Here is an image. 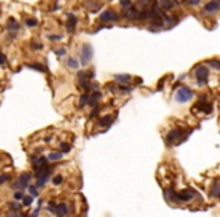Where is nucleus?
Here are the masks:
<instances>
[{
    "label": "nucleus",
    "instance_id": "1",
    "mask_svg": "<svg viewBox=\"0 0 220 217\" xmlns=\"http://www.w3.org/2000/svg\"><path fill=\"white\" fill-rule=\"evenodd\" d=\"M208 75H210V69L206 68V65H199L195 68V77L199 83V86H204L208 80Z\"/></svg>",
    "mask_w": 220,
    "mask_h": 217
},
{
    "label": "nucleus",
    "instance_id": "2",
    "mask_svg": "<svg viewBox=\"0 0 220 217\" xmlns=\"http://www.w3.org/2000/svg\"><path fill=\"white\" fill-rule=\"evenodd\" d=\"M191 97H193V91L187 86H183V87L178 89V92L175 95V100L178 101V103H187V101L191 100Z\"/></svg>",
    "mask_w": 220,
    "mask_h": 217
},
{
    "label": "nucleus",
    "instance_id": "3",
    "mask_svg": "<svg viewBox=\"0 0 220 217\" xmlns=\"http://www.w3.org/2000/svg\"><path fill=\"white\" fill-rule=\"evenodd\" d=\"M92 56H94V50H92V45L90 44H85L83 48H82V53H80V63L82 65H86L92 60Z\"/></svg>",
    "mask_w": 220,
    "mask_h": 217
},
{
    "label": "nucleus",
    "instance_id": "4",
    "mask_svg": "<svg viewBox=\"0 0 220 217\" xmlns=\"http://www.w3.org/2000/svg\"><path fill=\"white\" fill-rule=\"evenodd\" d=\"M183 130L181 128H175V130H172V131H169V134L166 136V142L167 143H179L181 140H183Z\"/></svg>",
    "mask_w": 220,
    "mask_h": 217
},
{
    "label": "nucleus",
    "instance_id": "5",
    "mask_svg": "<svg viewBox=\"0 0 220 217\" xmlns=\"http://www.w3.org/2000/svg\"><path fill=\"white\" fill-rule=\"evenodd\" d=\"M193 109H198V110H201V112H204V113H211L213 106H211L210 103H206V95H201V97H199V101L195 104V107H193Z\"/></svg>",
    "mask_w": 220,
    "mask_h": 217
},
{
    "label": "nucleus",
    "instance_id": "6",
    "mask_svg": "<svg viewBox=\"0 0 220 217\" xmlns=\"http://www.w3.org/2000/svg\"><path fill=\"white\" fill-rule=\"evenodd\" d=\"M30 173H21L18 176V181L12 185V188H26L29 187V181H30Z\"/></svg>",
    "mask_w": 220,
    "mask_h": 217
},
{
    "label": "nucleus",
    "instance_id": "7",
    "mask_svg": "<svg viewBox=\"0 0 220 217\" xmlns=\"http://www.w3.org/2000/svg\"><path fill=\"white\" fill-rule=\"evenodd\" d=\"M122 15L125 18H128V20H140V11L136 6H130V8H127L124 11Z\"/></svg>",
    "mask_w": 220,
    "mask_h": 217
},
{
    "label": "nucleus",
    "instance_id": "8",
    "mask_svg": "<svg viewBox=\"0 0 220 217\" xmlns=\"http://www.w3.org/2000/svg\"><path fill=\"white\" fill-rule=\"evenodd\" d=\"M172 198L175 201H181V202H187L193 198V191L191 190H184V191H179V193H173L172 191Z\"/></svg>",
    "mask_w": 220,
    "mask_h": 217
},
{
    "label": "nucleus",
    "instance_id": "9",
    "mask_svg": "<svg viewBox=\"0 0 220 217\" xmlns=\"http://www.w3.org/2000/svg\"><path fill=\"white\" fill-rule=\"evenodd\" d=\"M220 9V2L219 0H211L204 6V12L205 14H213V12H217Z\"/></svg>",
    "mask_w": 220,
    "mask_h": 217
},
{
    "label": "nucleus",
    "instance_id": "10",
    "mask_svg": "<svg viewBox=\"0 0 220 217\" xmlns=\"http://www.w3.org/2000/svg\"><path fill=\"white\" fill-rule=\"evenodd\" d=\"M178 5L179 3L176 2V0H158V6H160L161 11H171Z\"/></svg>",
    "mask_w": 220,
    "mask_h": 217
},
{
    "label": "nucleus",
    "instance_id": "11",
    "mask_svg": "<svg viewBox=\"0 0 220 217\" xmlns=\"http://www.w3.org/2000/svg\"><path fill=\"white\" fill-rule=\"evenodd\" d=\"M118 14H115V11H104L102 14L100 15V20L102 23H106V21H118Z\"/></svg>",
    "mask_w": 220,
    "mask_h": 217
},
{
    "label": "nucleus",
    "instance_id": "12",
    "mask_svg": "<svg viewBox=\"0 0 220 217\" xmlns=\"http://www.w3.org/2000/svg\"><path fill=\"white\" fill-rule=\"evenodd\" d=\"M67 17H68V21H67V30L68 32H74L75 30V26H77V18L71 14H67Z\"/></svg>",
    "mask_w": 220,
    "mask_h": 217
},
{
    "label": "nucleus",
    "instance_id": "13",
    "mask_svg": "<svg viewBox=\"0 0 220 217\" xmlns=\"http://www.w3.org/2000/svg\"><path fill=\"white\" fill-rule=\"evenodd\" d=\"M68 213H70V210H68L67 203H57V213H56L57 217H67Z\"/></svg>",
    "mask_w": 220,
    "mask_h": 217
},
{
    "label": "nucleus",
    "instance_id": "14",
    "mask_svg": "<svg viewBox=\"0 0 220 217\" xmlns=\"http://www.w3.org/2000/svg\"><path fill=\"white\" fill-rule=\"evenodd\" d=\"M101 97V92L100 91H94L92 94L89 95V106H92V107H97V103H98V100Z\"/></svg>",
    "mask_w": 220,
    "mask_h": 217
},
{
    "label": "nucleus",
    "instance_id": "15",
    "mask_svg": "<svg viewBox=\"0 0 220 217\" xmlns=\"http://www.w3.org/2000/svg\"><path fill=\"white\" fill-rule=\"evenodd\" d=\"M6 29L8 30H14V32H17L18 29H20V24H18V21L15 20V18H9L8 20V23H6Z\"/></svg>",
    "mask_w": 220,
    "mask_h": 217
},
{
    "label": "nucleus",
    "instance_id": "16",
    "mask_svg": "<svg viewBox=\"0 0 220 217\" xmlns=\"http://www.w3.org/2000/svg\"><path fill=\"white\" fill-rule=\"evenodd\" d=\"M115 80H118L119 85H125L131 80V75L128 74H115Z\"/></svg>",
    "mask_w": 220,
    "mask_h": 217
},
{
    "label": "nucleus",
    "instance_id": "17",
    "mask_svg": "<svg viewBox=\"0 0 220 217\" xmlns=\"http://www.w3.org/2000/svg\"><path fill=\"white\" fill-rule=\"evenodd\" d=\"M113 124V116H104V118H101V119H98V125L100 127H110Z\"/></svg>",
    "mask_w": 220,
    "mask_h": 217
},
{
    "label": "nucleus",
    "instance_id": "18",
    "mask_svg": "<svg viewBox=\"0 0 220 217\" xmlns=\"http://www.w3.org/2000/svg\"><path fill=\"white\" fill-rule=\"evenodd\" d=\"M62 157H63L62 152H50L48 157H47V160H50V161H57V160H60Z\"/></svg>",
    "mask_w": 220,
    "mask_h": 217
},
{
    "label": "nucleus",
    "instance_id": "19",
    "mask_svg": "<svg viewBox=\"0 0 220 217\" xmlns=\"http://www.w3.org/2000/svg\"><path fill=\"white\" fill-rule=\"evenodd\" d=\"M211 196H214V198H220V185H219V183H217V181L213 184V188H211Z\"/></svg>",
    "mask_w": 220,
    "mask_h": 217
},
{
    "label": "nucleus",
    "instance_id": "20",
    "mask_svg": "<svg viewBox=\"0 0 220 217\" xmlns=\"http://www.w3.org/2000/svg\"><path fill=\"white\" fill-rule=\"evenodd\" d=\"M87 103H89V92H86V94H83V95L80 97L79 106H80V107H83V106H86Z\"/></svg>",
    "mask_w": 220,
    "mask_h": 217
},
{
    "label": "nucleus",
    "instance_id": "21",
    "mask_svg": "<svg viewBox=\"0 0 220 217\" xmlns=\"http://www.w3.org/2000/svg\"><path fill=\"white\" fill-rule=\"evenodd\" d=\"M206 63H208L210 67H213V68L220 71V60L219 59H210V60H206Z\"/></svg>",
    "mask_w": 220,
    "mask_h": 217
},
{
    "label": "nucleus",
    "instance_id": "22",
    "mask_svg": "<svg viewBox=\"0 0 220 217\" xmlns=\"http://www.w3.org/2000/svg\"><path fill=\"white\" fill-rule=\"evenodd\" d=\"M32 202H33V198H32L30 195H29V196L24 195V198H23V207H30Z\"/></svg>",
    "mask_w": 220,
    "mask_h": 217
},
{
    "label": "nucleus",
    "instance_id": "23",
    "mask_svg": "<svg viewBox=\"0 0 220 217\" xmlns=\"http://www.w3.org/2000/svg\"><path fill=\"white\" fill-rule=\"evenodd\" d=\"M68 67L72 68V69H77V68H79V62H77V59L70 57V59H68Z\"/></svg>",
    "mask_w": 220,
    "mask_h": 217
},
{
    "label": "nucleus",
    "instance_id": "24",
    "mask_svg": "<svg viewBox=\"0 0 220 217\" xmlns=\"http://www.w3.org/2000/svg\"><path fill=\"white\" fill-rule=\"evenodd\" d=\"M29 193L32 198H38L39 196V193H38V187L36 185H29Z\"/></svg>",
    "mask_w": 220,
    "mask_h": 217
},
{
    "label": "nucleus",
    "instance_id": "25",
    "mask_svg": "<svg viewBox=\"0 0 220 217\" xmlns=\"http://www.w3.org/2000/svg\"><path fill=\"white\" fill-rule=\"evenodd\" d=\"M27 67H29V68H32V69H38V71H41V72H44V71H45V67L39 65V63H29Z\"/></svg>",
    "mask_w": 220,
    "mask_h": 217
},
{
    "label": "nucleus",
    "instance_id": "26",
    "mask_svg": "<svg viewBox=\"0 0 220 217\" xmlns=\"http://www.w3.org/2000/svg\"><path fill=\"white\" fill-rule=\"evenodd\" d=\"M26 26H27V27H35V26H38V20H36V18H27V20H26Z\"/></svg>",
    "mask_w": 220,
    "mask_h": 217
},
{
    "label": "nucleus",
    "instance_id": "27",
    "mask_svg": "<svg viewBox=\"0 0 220 217\" xmlns=\"http://www.w3.org/2000/svg\"><path fill=\"white\" fill-rule=\"evenodd\" d=\"M71 151V145L70 143H62L60 145V152L62 154H67V152H70Z\"/></svg>",
    "mask_w": 220,
    "mask_h": 217
},
{
    "label": "nucleus",
    "instance_id": "28",
    "mask_svg": "<svg viewBox=\"0 0 220 217\" xmlns=\"http://www.w3.org/2000/svg\"><path fill=\"white\" fill-rule=\"evenodd\" d=\"M21 207H23V205H20L18 202H11V203H9V210H11V211H18Z\"/></svg>",
    "mask_w": 220,
    "mask_h": 217
},
{
    "label": "nucleus",
    "instance_id": "29",
    "mask_svg": "<svg viewBox=\"0 0 220 217\" xmlns=\"http://www.w3.org/2000/svg\"><path fill=\"white\" fill-rule=\"evenodd\" d=\"M47 210L50 211V213H57V203H54V202H50L48 203V207H47Z\"/></svg>",
    "mask_w": 220,
    "mask_h": 217
},
{
    "label": "nucleus",
    "instance_id": "30",
    "mask_svg": "<svg viewBox=\"0 0 220 217\" xmlns=\"http://www.w3.org/2000/svg\"><path fill=\"white\" fill-rule=\"evenodd\" d=\"M30 45H32V48H33V50H42V44H41V42H38L36 39H33V41L30 42Z\"/></svg>",
    "mask_w": 220,
    "mask_h": 217
},
{
    "label": "nucleus",
    "instance_id": "31",
    "mask_svg": "<svg viewBox=\"0 0 220 217\" xmlns=\"http://www.w3.org/2000/svg\"><path fill=\"white\" fill-rule=\"evenodd\" d=\"M62 183H63L62 175H57V176H54V178H53V184H54V185H59V184H62Z\"/></svg>",
    "mask_w": 220,
    "mask_h": 217
},
{
    "label": "nucleus",
    "instance_id": "32",
    "mask_svg": "<svg viewBox=\"0 0 220 217\" xmlns=\"http://www.w3.org/2000/svg\"><path fill=\"white\" fill-rule=\"evenodd\" d=\"M119 2H121V6L125 8V9L131 6V0H119Z\"/></svg>",
    "mask_w": 220,
    "mask_h": 217
},
{
    "label": "nucleus",
    "instance_id": "33",
    "mask_svg": "<svg viewBox=\"0 0 220 217\" xmlns=\"http://www.w3.org/2000/svg\"><path fill=\"white\" fill-rule=\"evenodd\" d=\"M118 87H119V91H122V92H130V91H133V87L130 86H124V85H118Z\"/></svg>",
    "mask_w": 220,
    "mask_h": 217
},
{
    "label": "nucleus",
    "instance_id": "34",
    "mask_svg": "<svg viewBox=\"0 0 220 217\" xmlns=\"http://www.w3.org/2000/svg\"><path fill=\"white\" fill-rule=\"evenodd\" d=\"M47 38H48L50 41H60V39H62V36H60V35H48Z\"/></svg>",
    "mask_w": 220,
    "mask_h": 217
},
{
    "label": "nucleus",
    "instance_id": "35",
    "mask_svg": "<svg viewBox=\"0 0 220 217\" xmlns=\"http://www.w3.org/2000/svg\"><path fill=\"white\" fill-rule=\"evenodd\" d=\"M9 178H11V176H9L8 173H3V175H0V184H5V183H6V181L9 180Z\"/></svg>",
    "mask_w": 220,
    "mask_h": 217
},
{
    "label": "nucleus",
    "instance_id": "36",
    "mask_svg": "<svg viewBox=\"0 0 220 217\" xmlns=\"http://www.w3.org/2000/svg\"><path fill=\"white\" fill-rule=\"evenodd\" d=\"M23 198H24V193H23V191H15L14 199H17V201H23Z\"/></svg>",
    "mask_w": 220,
    "mask_h": 217
},
{
    "label": "nucleus",
    "instance_id": "37",
    "mask_svg": "<svg viewBox=\"0 0 220 217\" xmlns=\"http://www.w3.org/2000/svg\"><path fill=\"white\" fill-rule=\"evenodd\" d=\"M56 54H57V56H65V54H67V50H65V48L56 50Z\"/></svg>",
    "mask_w": 220,
    "mask_h": 217
},
{
    "label": "nucleus",
    "instance_id": "38",
    "mask_svg": "<svg viewBox=\"0 0 220 217\" xmlns=\"http://www.w3.org/2000/svg\"><path fill=\"white\" fill-rule=\"evenodd\" d=\"M184 3H188V5H198L201 0H183Z\"/></svg>",
    "mask_w": 220,
    "mask_h": 217
},
{
    "label": "nucleus",
    "instance_id": "39",
    "mask_svg": "<svg viewBox=\"0 0 220 217\" xmlns=\"http://www.w3.org/2000/svg\"><path fill=\"white\" fill-rule=\"evenodd\" d=\"M6 63V56L3 53H0V65H5Z\"/></svg>",
    "mask_w": 220,
    "mask_h": 217
},
{
    "label": "nucleus",
    "instance_id": "40",
    "mask_svg": "<svg viewBox=\"0 0 220 217\" xmlns=\"http://www.w3.org/2000/svg\"><path fill=\"white\" fill-rule=\"evenodd\" d=\"M38 214H39V207H38L36 210H33V213L30 214V217H38Z\"/></svg>",
    "mask_w": 220,
    "mask_h": 217
},
{
    "label": "nucleus",
    "instance_id": "41",
    "mask_svg": "<svg viewBox=\"0 0 220 217\" xmlns=\"http://www.w3.org/2000/svg\"><path fill=\"white\" fill-rule=\"evenodd\" d=\"M8 217H21V214H18V213H14V214H9Z\"/></svg>",
    "mask_w": 220,
    "mask_h": 217
},
{
    "label": "nucleus",
    "instance_id": "42",
    "mask_svg": "<svg viewBox=\"0 0 220 217\" xmlns=\"http://www.w3.org/2000/svg\"><path fill=\"white\" fill-rule=\"evenodd\" d=\"M21 217H30V216H21Z\"/></svg>",
    "mask_w": 220,
    "mask_h": 217
}]
</instances>
